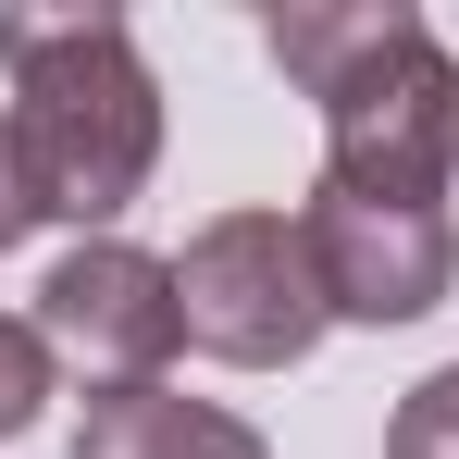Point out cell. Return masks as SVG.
Returning a JSON list of instances; mask_svg holds the SVG:
<instances>
[{"label":"cell","instance_id":"1","mask_svg":"<svg viewBox=\"0 0 459 459\" xmlns=\"http://www.w3.org/2000/svg\"><path fill=\"white\" fill-rule=\"evenodd\" d=\"M261 50L286 63V87L323 100V186L447 212L459 63H447V38L422 13H397V0H273Z\"/></svg>","mask_w":459,"mask_h":459},{"label":"cell","instance_id":"2","mask_svg":"<svg viewBox=\"0 0 459 459\" xmlns=\"http://www.w3.org/2000/svg\"><path fill=\"white\" fill-rule=\"evenodd\" d=\"M13 63V161L38 186V224H112L161 161V87L125 38V13H25L0 0Z\"/></svg>","mask_w":459,"mask_h":459},{"label":"cell","instance_id":"3","mask_svg":"<svg viewBox=\"0 0 459 459\" xmlns=\"http://www.w3.org/2000/svg\"><path fill=\"white\" fill-rule=\"evenodd\" d=\"M174 323H186V348H212L236 373H286L323 348V273H310V236L286 212H224V224L186 236V261H174Z\"/></svg>","mask_w":459,"mask_h":459},{"label":"cell","instance_id":"4","mask_svg":"<svg viewBox=\"0 0 459 459\" xmlns=\"http://www.w3.org/2000/svg\"><path fill=\"white\" fill-rule=\"evenodd\" d=\"M310 273L335 323H422L459 286V224L447 212H410V199H348V186H310Z\"/></svg>","mask_w":459,"mask_h":459},{"label":"cell","instance_id":"5","mask_svg":"<svg viewBox=\"0 0 459 459\" xmlns=\"http://www.w3.org/2000/svg\"><path fill=\"white\" fill-rule=\"evenodd\" d=\"M38 335L112 385H161V360L186 348V323H174V261L150 248H125V236H87L50 261V286H38Z\"/></svg>","mask_w":459,"mask_h":459},{"label":"cell","instance_id":"6","mask_svg":"<svg viewBox=\"0 0 459 459\" xmlns=\"http://www.w3.org/2000/svg\"><path fill=\"white\" fill-rule=\"evenodd\" d=\"M75 459H261V435H248L236 410H212V397H174V385H112V397H87Z\"/></svg>","mask_w":459,"mask_h":459},{"label":"cell","instance_id":"7","mask_svg":"<svg viewBox=\"0 0 459 459\" xmlns=\"http://www.w3.org/2000/svg\"><path fill=\"white\" fill-rule=\"evenodd\" d=\"M385 459H459V360L435 385H410L397 397V422H385Z\"/></svg>","mask_w":459,"mask_h":459},{"label":"cell","instance_id":"8","mask_svg":"<svg viewBox=\"0 0 459 459\" xmlns=\"http://www.w3.org/2000/svg\"><path fill=\"white\" fill-rule=\"evenodd\" d=\"M38 397H50V335L0 310V435H25V422H38Z\"/></svg>","mask_w":459,"mask_h":459},{"label":"cell","instance_id":"9","mask_svg":"<svg viewBox=\"0 0 459 459\" xmlns=\"http://www.w3.org/2000/svg\"><path fill=\"white\" fill-rule=\"evenodd\" d=\"M38 224V186H25V161H13V125H0V248Z\"/></svg>","mask_w":459,"mask_h":459}]
</instances>
